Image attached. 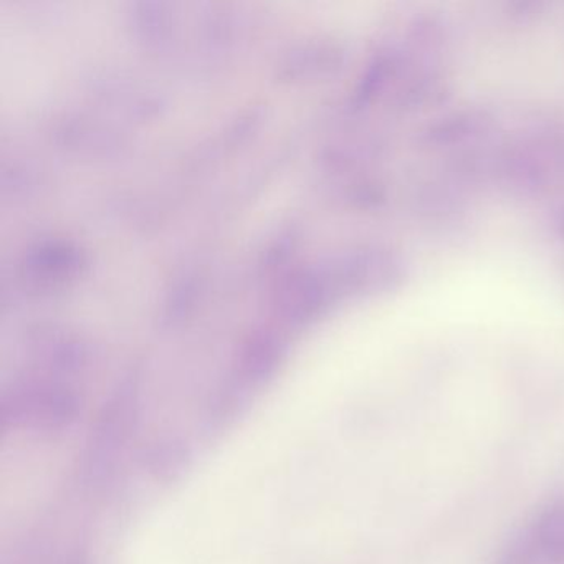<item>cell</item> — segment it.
I'll use <instances>...</instances> for the list:
<instances>
[{"label": "cell", "instance_id": "6da1fadb", "mask_svg": "<svg viewBox=\"0 0 564 564\" xmlns=\"http://www.w3.org/2000/svg\"><path fill=\"white\" fill-rule=\"evenodd\" d=\"M78 413V400L62 385H21L4 397L2 426L4 429L62 432L75 422Z\"/></svg>", "mask_w": 564, "mask_h": 564}, {"label": "cell", "instance_id": "277c9868", "mask_svg": "<svg viewBox=\"0 0 564 564\" xmlns=\"http://www.w3.org/2000/svg\"><path fill=\"white\" fill-rule=\"evenodd\" d=\"M189 454L181 444L168 442L162 447H156L149 457V467L152 471H158L161 479H174L176 474H181L187 467Z\"/></svg>", "mask_w": 564, "mask_h": 564}, {"label": "cell", "instance_id": "7a4b0ae2", "mask_svg": "<svg viewBox=\"0 0 564 564\" xmlns=\"http://www.w3.org/2000/svg\"><path fill=\"white\" fill-rule=\"evenodd\" d=\"M135 417V403L126 394H121V397L105 407L86 449L85 475L90 482L103 479L114 467L118 452H121L130 438Z\"/></svg>", "mask_w": 564, "mask_h": 564}, {"label": "cell", "instance_id": "3957f363", "mask_svg": "<svg viewBox=\"0 0 564 564\" xmlns=\"http://www.w3.org/2000/svg\"><path fill=\"white\" fill-rule=\"evenodd\" d=\"M541 548L553 560H564V503L551 506L538 527Z\"/></svg>", "mask_w": 564, "mask_h": 564}]
</instances>
